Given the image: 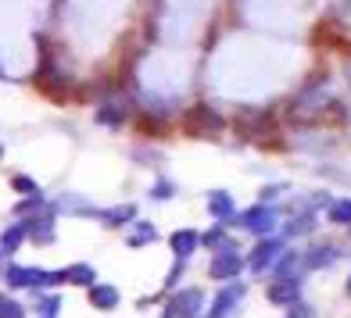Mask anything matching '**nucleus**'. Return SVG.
I'll list each match as a JSON object with an SVG mask.
<instances>
[{
	"label": "nucleus",
	"instance_id": "obj_33",
	"mask_svg": "<svg viewBox=\"0 0 351 318\" xmlns=\"http://www.w3.org/2000/svg\"><path fill=\"white\" fill-rule=\"evenodd\" d=\"M162 318H183V315H180V308H176L172 300H169V308H165V315H162Z\"/></svg>",
	"mask_w": 351,
	"mask_h": 318
},
{
	"label": "nucleus",
	"instance_id": "obj_2",
	"mask_svg": "<svg viewBox=\"0 0 351 318\" xmlns=\"http://www.w3.org/2000/svg\"><path fill=\"white\" fill-rule=\"evenodd\" d=\"M183 125H186L190 136H219L226 122H222V115H219V111H212L208 104H194L183 115Z\"/></svg>",
	"mask_w": 351,
	"mask_h": 318
},
{
	"label": "nucleus",
	"instance_id": "obj_21",
	"mask_svg": "<svg viewBox=\"0 0 351 318\" xmlns=\"http://www.w3.org/2000/svg\"><path fill=\"white\" fill-rule=\"evenodd\" d=\"M97 122H101V125H111V129H119V125L125 122V111H122V107H115L111 101H104V107L97 111Z\"/></svg>",
	"mask_w": 351,
	"mask_h": 318
},
{
	"label": "nucleus",
	"instance_id": "obj_32",
	"mask_svg": "<svg viewBox=\"0 0 351 318\" xmlns=\"http://www.w3.org/2000/svg\"><path fill=\"white\" fill-rule=\"evenodd\" d=\"M58 308H61V304H58V297H47L43 304H40V311H43L47 318H54V315H58Z\"/></svg>",
	"mask_w": 351,
	"mask_h": 318
},
{
	"label": "nucleus",
	"instance_id": "obj_15",
	"mask_svg": "<svg viewBox=\"0 0 351 318\" xmlns=\"http://www.w3.org/2000/svg\"><path fill=\"white\" fill-rule=\"evenodd\" d=\"M61 276H65V282H72V286H93L97 282L93 265H69V268H61Z\"/></svg>",
	"mask_w": 351,
	"mask_h": 318
},
{
	"label": "nucleus",
	"instance_id": "obj_1",
	"mask_svg": "<svg viewBox=\"0 0 351 318\" xmlns=\"http://www.w3.org/2000/svg\"><path fill=\"white\" fill-rule=\"evenodd\" d=\"M36 86H40V90H43V93H47V97H51L54 104H69V101L75 97V83L61 75V72L51 65V61H43V65H40Z\"/></svg>",
	"mask_w": 351,
	"mask_h": 318
},
{
	"label": "nucleus",
	"instance_id": "obj_4",
	"mask_svg": "<svg viewBox=\"0 0 351 318\" xmlns=\"http://www.w3.org/2000/svg\"><path fill=\"white\" fill-rule=\"evenodd\" d=\"M241 226L247 229V233H258V236H269L276 229V222H280V215H276V208H269V204H254V208H247L241 218Z\"/></svg>",
	"mask_w": 351,
	"mask_h": 318
},
{
	"label": "nucleus",
	"instance_id": "obj_3",
	"mask_svg": "<svg viewBox=\"0 0 351 318\" xmlns=\"http://www.w3.org/2000/svg\"><path fill=\"white\" fill-rule=\"evenodd\" d=\"M241 125H244L241 133L254 143H262V147H269V143L276 140V118L269 115V111H251V115L241 118Z\"/></svg>",
	"mask_w": 351,
	"mask_h": 318
},
{
	"label": "nucleus",
	"instance_id": "obj_37",
	"mask_svg": "<svg viewBox=\"0 0 351 318\" xmlns=\"http://www.w3.org/2000/svg\"><path fill=\"white\" fill-rule=\"evenodd\" d=\"M190 318H197V315H190Z\"/></svg>",
	"mask_w": 351,
	"mask_h": 318
},
{
	"label": "nucleus",
	"instance_id": "obj_38",
	"mask_svg": "<svg viewBox=\"0 0 351 318\" xmlns=\"http://www.w3.org/2000/svg\"><path fill=\"white\" fill-rule=\"evenodd\" d=\"M43 318H47V315H43Z\"/></svg>",
	"mask_w": 351,
	"mask_h": 318
},
{
	"label": "nucleus",
	"instance_id": "obj_10",
	"mask_svg": "<svg viewBox=\"0 0 351 318\" xmlns=\"http://www.w3.org/2000/svg\"><path fill=\"white\" fill-rule=\"evenodd\" d=\"M29 236H33L36 243H51L54 240V215L43 211L36 218H29Z\"/></svg>",
	"mask_w": 351,
	"mask_h": 318
},
{
	"label": "nucleus",
	"instance_id": "obj_13",
	"mask_svg": "<svg viewBox=\"0 0 351 318\" xmlns=\"http://www.w3.org/2000/svg\"><path fill=\"white\" fill-rule=\"evenodd\" d=\"M244 297V286L241 282H233L230 290H222L219 297H215V308H212V318H226V311H233V304Z\"/></svg>",
	"mask_w": 351,
	"mask_h": 318
},
{
	"label": "nucleus",
	"instance_id": "obj_9",
	"mask_svg": "<svg viewBox=\"0 0 351 318\" xmlns=\"http://www.w3.org/2000/svg\"><path fill=\"white\" fill-rule=\"evenodd\" d=\"M90 304L97 308V311H111V308H119V290H115V286H101V282H93V286H90Z\"/></svg>",
	"mask_w": 351,
	"mask_h": 318
},
{
	"label": "nucleus",
	"instance_id": "obj_16",
	"mask_svg": "<svg viewBox=\"0 0 351 318\" xmlns=\"http://www.w3.org/2000/svg\"><path fill=\"white\" fill-rule=\"evenodd\" d=\"M172 304L180 308V315H183V318L197 315V311H201V290H197V286H190V290H183L180 297L172 300Z\"/></svg>",
	"mask_w": 351,
	"mask_h": 318
},
{
	"label": "nucleus",
	"instance_id": "obj_28",
	"mask_svg": "<svg viewBox=\"0 0 351 318\" xmlns=\"http://www.w3.org/2000/svg\"><path fill=\"white\" fill-rule=\"evenodd\" d=\"M172 194H176V189H172V183H165V179H162V183H158V186L151 189V197H154V200H169Z\"/></svg>",
	"mask_w": 351,
	"mask_h": 318
},
{
	"label": "nucleus",
	"instance_id": "obj_36",
	"mask_svg": "<svg viewBox=\"0 0 351 318\" xmlns=\"http://www.w3.org/2000/svg\"><path fill=\"white\" fill-rule=\"evenodd\" d=\"M0 75H4V65H0Z\"/></svg>",
	"mask_w": 351,
	"mask_h": 318
},
{
	"label": "nucleus",
	"instance_id": "obj_7",
	"mask_svg": "<svg viewBox=\"0 0 351 318\" xmlns=\"http://www.w3.org/2000/svg\"><path fill=\"white\" fill-rule=\"evenodd\" d=\"M241 268H244V261L233 254V247H222L215 254V261H212V279H233Z\"/></svg>",
	"mask_w": 351,
	"mask_h": 318
},
{
	"label": "nucleus",
	"instance_id": "obj_14",
	"mask_svg": "<svg viewBox=\"0 0 351 318\" xmlns=\"http://www.w3.org/2000/svg\"><path fill=\"white\" fill-rule=\"evenodd\" d=\"M8 286H14V290H33L36 286V268L8 265Z\"/></svg>",
	"mask_w": 351,
	"mask_h": 318
},
{
	"label": "nucleus",
	"instance_id": "obj_24",
	"mask_svg": "<svg viewBox=\"0 0 351 318\" xmlns=\"http://www.w3.org/2000/svg\"><path fill=\"white\" fill-rule=\"evenodd\" d=\"M298 261H301L298 254H280V258L273 261V276H276V279H287V276H291V268H294Z\"/></svg>",
	"mask_w": 351,
	"mask_h": 318
},
{
	"label": "nucleus",
	"instance_id": "obj_19",
	"mask_svg": "<svg viewBox=\"0 0 351 318\" xmlns=\"http://www.w3.org/2000/svg\"><path fill=\"white\" fill-rule=\"evenodd\" d=\"M136 129H140L143 136H165V133H169V125H165V118L140 115V118H136Z\"/></svg>",
	"mask_w": 351,
	"mask_h": 318
},
{
	"label": "nucleus",
	"instance_id": "obj_17",
	"mask_svg": "<svg viewBox=\"0 0 351 318\" xmlns=\"http://www.w3.org/2000/svg\"><path fill=\"white\" fill-rule=\"evenodd\" d=\"M101 218L108 226H125V222H136V204H119V208L101 211Z\"/></svg>",
	"mask_w": 351,
	"mask_h": 318
},
{
	"label": "nucleus",
	"instance_id": "obj_35",
	"mask_svg": "<svg viewBox=\"0 0 351 318\" xmlns=\"http://www.w3.org/2000/svg\"><path fill=\"white\" fill-rule=\"evenodd\" d=\"M0 157H4V147H0Z\"/></svg>",
	"mask_w": 351,
	"mask_h": 318
},
{
	"label": "nucleus",
	"instance_id": "obj_31",
	"mask_svg": "<svg viewBox=\"0 0 351 318\" xmlns=\"http://www.w3.org/2000/svg\"><path fill=\"white\" fill-rule=\"evenodd\" d=\"M183 265H186V258H176L172 272H169V286H176V282H180V276H183Z\"/></svg>",
	"mask_w": 351,
	"mask_h": 318
},
{
	"label": "nucleus",
	"instance_id": "obj_18",
	"mask_svg": "<svg viewBox=\"0 0 351 318\" xmlns=\"http://www.w3.org/2000/svg\"><path fill=\"white\" fill-rule=\"evenodd\" d=\"M330 222L337 226H351V197H341V200H330Z\"/></svg>",
	"mask_w": 351,
	"mask_h": 318
},
{
	"label": "nucleus",
	"instance_id": "obj_34",
	"mask_svg": "<svg viewBox=\"0 0 351 318\" xmlns=\"http://www.w3.org/2000/svg\"><path fill=\"white\" fill-rule=\"evenodd\" d=\"M348 293H351V279H348Z\"/></svg>",
	"mask_w": 351,
	"mask_h": 318
},
{
	"label": "nucleus",
	"instance_id": "obj_8",
	"mask_svg": "<svg viewBox=\"0 0 351 318\" xmlns=\"http://www.w3.org/2000/svg\"><path fill=\"white\" fill-rule=\"evenodd\" d=\"M169 243H172V250H176V258H190V254L201 247V233H197V229H176V233L169 236Z\"/></svg>",
	"mask_w": 351,
	"mask_h": 318
},
{
	"label": "nucleus",
	"instance_id": "obj_29",
	"mask_svg": "<svg viewBox=\"0 0 351 318\" xmlns=\"http://www.w3.org/2000/svg\"><path fill=\"white\" fill-rule=\"evenodd\" d=\"M315 229V218L312 215H305V218H298L294 226H291V233H312Z\"/></svg>",
	"mask_w": 351,
	"mask_h": 318
},
{
	"label": "nucleus",
	"instance_id": "obj_5",
	"mask_svg": "<svg viewBox=\"0 0 351 318\" xmlns=\"http://www.w3.org/2000/svg\"><path fill=\"white\" fill-rule=\"evenodd\" d=\"M280 254H283V240H276V236H262V240L254 243V250L247 254V268L251 272H265Z\"/></svg>",
	"mask_w": 351,
	"mask_h": 318
},
{
	"label": "nucleus",
	"instance_id": "obj_25",
	"mask_svg": "<svg viewBox=\"0 0 351 318\" xmlns=\"http://www.w3.org/2000/svg\"><path fill=\"white\" fill-rule=\"evenodd\" d=\"M11 186H14V194H22V197H33L40 194V186L29 179V176H11Z\"/></svg>",
	"mask_w": 351,
	"mask_h": 318
},
{
	"label": "nucleus",
	"instance_id": "obj_30",
	"mask_svg": "<svg viewBox=\"0 0 351 318\" xmlns=\"http://www.w3.org/2000/svg\"><path fill=\"white\" fill-rule=\"evenodd\" d=\"M287 318H315V311H312V308H305V304L298 300V304H291V315H287Z\"/></svg>",
	"mask_w": 351,
	"mask_h": 318
},
{
	"label": "nucleus",
	"instance_id": "obj_26",
	"mask_svg": "<svg viewBox=\"0 0 351 318\" xmlns=\"http://www.w3.org/2000/svg\"><path fill=\"white\" fill-rule=\"evenodd\" d=\"M0 318H25V315H22V308L14 304L11 297H0Z\"/></svg>",
	"mask_w": 351,
	"mask_h": 318
},
{
	"label": "nucleus",
	"instance_id": "obj_27",
	"mask_svg": "<svg viewBox=\"0 0 351 318\" xmlns=\"http://www.w3.org/2000/svg\"><path fill=\"white\" fill-rule=\"evenodd\" d=\"M40 204H43V197H40V194H33V197H29V200H22L19 208H14V215H29V211H36Z\"/></svg>",
	"mask_w": 351,
	"mask_h": 318
},
{
	"label": "nucleus",
	"instance_id": "obj_22",
	"mask_svg": "<svg viewBox=\"0 0 351 318\" xmlns=\"http://www.w3.org/2000/svg\"><path fill=\"white\" fill-rule=\"evenodd\" d=\"M233 240L226 236V229L222 226H215V229H208V233H201V247H212V250H219V247H230Z\"/></svg>",
	"mask_w": 351,
	"mask_h": 318
},
{
	"label": "nucleus",
	"instance_id": "obj_20",
	"mask_svg": "<svg viewBox=\"0 0 351 318\" xmlns=\"http://www.w3.org/2000/svg\"><path fill=\"white\" fill-rule=\"evenodd\" d=\"M208 204H212V215H215V218H233V215H237V211H233V197L222 194V189L208 197Z\"/></svg>",
	"mask_w": 351,
	"mask_h": 318
},
{
	"label": "nucleus",
	"instance_id": "obj_6",
	"mask_svg": "<svg viewBox=\"0 0 351 318\" xmlns=\"http://www.w3.org/2000/svg\"><path fill=\"white\" fill-rule=\"evenodd\" d=\"M269 300H273V304H283V308H291V304H298L301 300V282L298 279H276L273 286H269Z\"/></svg>",
	"mask_w": 351,
	"mask_h": 318
},
{
	"label": "nucleus",
	"instance_id": "obj_11",
	"mask_svg": "<svg viewBox=\"0 0 351 318\" xmlns=\"http://www.w3.org/2000/svg\"><path fill=\"white\" fill-rule=\"evenodd\" d=\"M337 261V247H312L305 258H301V265L308 268V272H319V268H326Z\"/></svg>",
	"mask_w": 351,
	"mask_h": 318
},
{
	"label": "nucleus",
	"instance_id": "obj_12",
	"mask_svg": "<svg viewBox=\"0 0 351 318\" xmlns=\"http://www.w3.org/2000/svg\"><path fill=\"white\" fill-rule=\"evenodd\" d=\"M25 240H29V222H19V226H11L4 236H0V254H14Z\"/></svg>",
	"mask_w": 351,
	"mask_h": 318
},
{
	"label": "nucleus",
	"instance_id": "obj_23",
	"mask_svg": "<svg viewBox=\"0 0 351 318\" xmlns=\"http://www.w3.org/2000/svg\"><path fill=\"white\" fill-rule=\"evenodd\" d=\"M133 233H130V247H143V243H151L154 240V229L147 226V222H133Z\"/></svg>",
	"mask_w": 351,
	"mask_h": 318
}]
</instances>
